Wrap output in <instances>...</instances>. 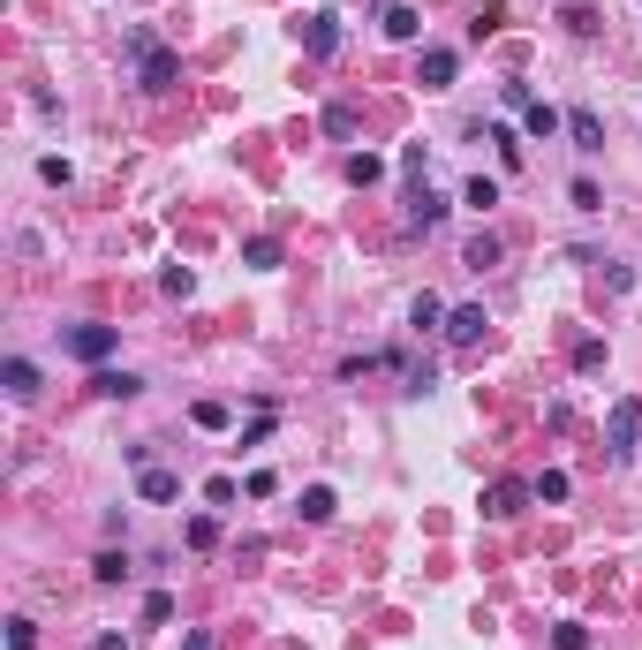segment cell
Segmentation results:
<instances>
[{
  "mask_svg": "<svg viewBox=\"0 0 642 650\" xmlns=\"http://www.w3.org/2000/svg\"><path fill=\"white\" fill-rule=\"evenodd\" d=\"M0 386H8V401H38V363L8 356V363H0Z\"/></svg>",
  "mask_w": 642,
  "mask_h": 650,
  "instance_id": "8",
  "label": "cell"
},
{
  "mask_svg": "<svg viewBox=\"0 0 642 650\" xmlns=\"http://www.w3.org/2000/svg\"><path fill=\"white\" fill-rule=\"evenodd\" d=\"M91 575H99V582H129V552H99V560H91Z\"/></svg>",
  "mask_w": 642,
  "mask_h": 650,
  "instance_id": "26",
  "label": "cell"
},
{
  "mask_svg": "<svg viewBox=\"0 0 642 650\" xmlns=\"http://www.w3.org/2000/svg\"><path fill=\"white\" fill-rule=\"evenodd\" d=\"M159 288H167V295H189V288H197V273H189V265H167V273H159Z\"/></svg>",
  "mask_w": 642,
  "mask_h": 650,
  "instance_id": "31",
  "label": "cell"
},
{
  "mask_svg": "<svg viewBox=\"0 0 642 650\" xmlns=\"http://www.w3.org/2000/svg\"><path fill=\"white\" fill-rule=\"evenodd\" d=\"M333 514H340L333 484H310V492H303V522H333Z\"/></svg>",
  "mask_w": 642,
  "mask_h": 650,
  "instance_id": "18",
  "label": "cell"
},
{
  "mask_svg": "<svg viewBox=\"0 0 642 650\" xmlns=\"http://www.w3.org/2000/svg\"><path fill=\"white\" fill-rule=\"evenodd\" d=\"M235 492H242L235 477H212V484H204V499H212V507H235Z\"/></svg>",
  "mask_w": 642,
  "mask_h": 650,
  "instance_id": "33",
  "label": "cell"
},
{
  "mask_svg": "<svg viewBox=\"0 0 642 650\" xmlns=\"http://www.w3.org/2000/svg\"><path fill=\"white\" fill-rule=\"evenodd\" d=\"M8 650H38V620H31V613L8 620Z\"/></svg>",
  "mask_w": 642,
  "mask_h": 650,
  "instance_id": "28",
  "label": "cell"
},
{
  "mask_svg": "<svg viewBox=\"0 0 642 650\" xmlns=\"http://www.w3.org/2000/svg\"><path fill=\"white\" fill-rule=\"evenodd\" d=\"M325 137H355V106H348V99L325 106Z\"/></svg>",
  "mask_w": 642,
  "mask_h": 650,
  "instance_id": "24",
  "label": "cell"
},
{
  "mask_svg": "<svg viewBox=\"0 0 642 650\" xmlns=\"http://www.w3.org/2000/svg\"><path fill=\"white\" fill-rule=\"evenodd\" d=\"M461 205L491 212V205H499V182H491V174H469V182H461Z\"/></svg>",
  "mask_w": 642,
  "mask_h": 650,
  "instance_id": "19",
  "label": "cell"
},
{
  "mask_svg": "<svg viewBox=\"0 0 642 650\" xmlns=\"http://www.w3.org/2000/svg\"><path fill=\"white\" fill-rule=\"evenodd\" d=\"M295 31H303V53H310V61H333V53H340V16H325V8H318V16H303Z\"/></svg>",
  "mask_w": 642,
  "mask_h": 650,
  "instance_id": "6",
  "label": "cell"
},
{
  "mask_svg": "<svg viewBox=\"0 0 642 650\" xmlns=\"http://www.w3.org/2000/svg\"><path fill=\"white\" fill-rule=\"evenodd\" d=\"M552 650H590V628H582V620H559V628H552Z\"/></svg>",
  "mask_w": 642,
  "mask_h": 650,
  "instance_id": "27",
  "label": "cell"
},
{
  "mask_svg": "<svg viewBox=\"0 0 642 650\" xmlns=\"http://www.w3.org/2000/svg\"><path fill=\"white\" fill-rule=\"evenodd\" d=\"M567 137H575V152H605V121L597 114H567Z\"/></svg>",
  "mask_w": 642,
  "mask_h": 650,
  "instance_id": "15",
  "label": "cell"
},
{
  "mask_svg": "<svg viewBox=\"0 0 642 650\" xmlns=\"http://www.w3.org/2000/svg\"><path fill=\"white\" fill-rule=\"evenodd\" d=\"M575 371H582V378L605 371V341H582V348H575Z\"/></svg>",
  "mask_w": 642,
  "mask_h": 650,
  "instance_id": "30",
  "label": "cell"
},
{
  "mask_svg": "<svg viewBox=\"0 0 642 650\" xmlns=\"http://www.w3.org/2000/svg\"><path fill=\"white\" fill-rule=\"evenodd\" d=\"M174 76H182V53H174V46L136 53V84H144V91H174Z\"/></svg>",
  "mask_w": 642,
  "mask_h": 650,
  "instance_id": "3",
  "label": "cell"
},
{
  "mask_svg": "<svg viewBox=\"0 0 642 650\" xmlns=\"http://www.w3.org/2000/svg\"><path fill=\"white\" fill-rule=\"evenodd\" d=\"M529 499H537V484H522V477H499V484L484 492V514H491V522H514V514H522Z\"/></svg>",
  "mask_w": 642,
  "mask_h": 650,
  "instance_id": "5",
  "label": "cell"
},
{
  "mask_svg": "<svg viewBox=\"0 0 642 650\" xmlns=\"http://www.w3.org/2000/svg\"><path fill=\"white\" fill-rule=\"evenodd\" d=\"M559 23H567L575 38H597V31H605V23H597V0H559Z\"/></svg>",
  "mask_w": 642,
  "mask_h": 650,
  "instance_id": "13",
  "label": "cell"
},
{
  "mask_svg": "<svg viewBox=\"0 0 642 650\" xmlns=\"http://www.w3.org/2000/svg\"><path fill=\"white\" fill-rule=\"evenodd\" d=\"M522 129H529L537 144H552L559 129H567V114H559V106H544V99H529V106H522Z\"/></svg>",
  "mask_w": 642,
  "mask_h": 650,
  "instance_id": "11",
  "label": "cell"
},
{
  "mask_svg": "<svg viewBox=\"0 0 642 650\" xmlns=\"http://www.w3.org/2000/svg\"><path fill=\"white\" fill-rule=\"evenodd\" d=\"M567 205L575 212H605V189H597L590 174H575V182H567Z\"/></svg>",
  "mask_w": 642,
  "mask_h": 650,
  "instance_id": "20",
  "label": "cell"
},
{
  "mask_svg": "<svg viewBox=\"0 0 642 650\" xmlns=\"http://www.w3.org/2000/svg\"><path fill=\"white\" fill-rule=\"evenodd\" d=\"M242 265H257V273H272V265H280V242H272V235H250V242H242Z\"/></svg>",
  "mask_w": 642,
  "mask_h": 650,
  "instance_id": "21",
  "label": "cell"
},
{
  "mask_svg": "<svg viewBox=\"0 0 642 650\" xmlns=\"http://www.w3.org/2000/svg\"><path fill=\"white\" fill-rule=\"evenodd\" d=\"M91 394H99V401H136V394H144V378H136V371H106V363H99V371H91Z\"/></svg>",
  "mask_w": 642,
  "mask_h": 650,
  "instance_id": "9",
  "label": "cell"
},
{
  "mask_svg": "<svg viewBox=\"0 0 642 650\" xmlns=\"http://www.w3.org/2000/svg\"><path fill=\"white\" fill-rule=\"evenodd\" d=\"M144 620H152V628H167V620H174V598H167V590H152V598H144Z\"/></svg>",
  "mask_w": 642,
  "mask_h": 650,
  "instance_id": "32",
  "label": "cell"
},
{
  "mask_svg": "<svg viewBox=\"0 0 642 650\" xmlns=\"http://www.w3.org/2000/svg\"><path fill=\"white\" fill-rule=\"evenodd\" d=\"M182 537H189V552H212V545H220V522H212V514H197Z\"/></svg>",
  "mask_w": 642,
  "mask_h": 650,
  "instance_id": "23",
  "label": "cell"
},
{
  "mask_svg": "<svg viewBox=\"0 0 642 650\" xmlns=\"http://www.w3.org/2000/svg\"><path fill=\"white\" fill-rule=\"evenodd\" d=\"M635 439H642V394H627V401H612V416H605V454H612V462H627Z\"/></svg>",
  "mask_w": 642,
  "mask_h": 650,
  "instance_id": "1",
  "label": "cell"
},
{
  "mask_svg": "<svg viewBox=\"0 0 642 650\" xmlns=\"http://www.w3.org/2000/svg\"><path fill=\"white\" fill-rule=\"evenodd\" d=\"M484 303H454V310H446V341H454V348H476V341H484Z\"/></svg>",
  "mask_w": 642,
  "mask_h": 650,
  "instance_id": "7",
  "label": "cell"
},
{
  "mask_svg": "<svg viewBox=\"0 0 642 650\" xmlns=\"http://www.w3.org/2000/svg\"><path fill=\"white\" fill-rule=\"evenodd\" d=\"M136 492H144V499H152V507H167V499H182V477H174V469H136Z\"/></svg>",
  "mask_w": 642,
  "mask_h": 650,
  "instance_id": "10",
  "label": "cell"
},
{
  "mask_svg": "<svg viewBox=\"0 0 642 650\" xmlns=\"http://www.w3.org/2000/svg\"><path fill=\"white\" fill-rule=\"evenodd\" d=\"M189 424H197V431H227V401H197V409H189Z\"/></svg>",
  "mask_w": 642,
  "mask_h": 650,
  "instance_id": "25",
  "label": "cell"
},
{
  "mask_svg": "<svg viewBox=\"0 0 642 650\" xmlns=\"http://www.w3.org/2000/svg\"><path fill=\"white\" fill-rule=\"evenodd\" d=\"M348 182H355V189L386 182V159H378V152H348Z\"/></svg>",
  "mask_w": 642,
  "mask_h": 650,
  "instance_id": "17",
  "label": "cell"
},
{
  "mask_svg": "<svg viewBox=\"0 0 642 650\" xmlns=\"http://www.w3.org/2000/svg\"><path fill=\"white\" fill-rule=\"evenodd\" d=\"M499 23H507V8H484V16L469 23V38H499Z\"/></svg>",
  "mask_w": 642,
  "mask_h": 650,
  "instance_id": "34",
  "label": "cell"
},
{
  "mask_svg": "<svg viewBox=\"0 0 642 650\" xmlns=\"http://www.w3.org/2000/svg\"><path fill=\"white\" fill-rule=\"evenodd\" d=\"M567 492H575V484L559 477V469H544V477H537V499H544V507H559V499H567Z\"/></svg>",
  "mask_w": 642,
  "mask_h": 650,
  "instance_id": "29",
  "label": "cell"
},
{
  "mask_svg": "<svg viewBox=\"0 0 642 650\" xmlns=\"http://www.w3.org/2000/svg\"><path fill=\"white\" fill-rule=\"evenodd\" d=\"M439 220H446V197H439V189H423V182H416V197H408V227H423V235H431Z\"/></svg>",
  "mask_w": 642,
  "mask_h": 650,
  "instance_id": "12",
  "label": "cell"
},
{
  "mask_svg": "<svg viewBox=\"0 0 642 650\" xmlns=\"http://www.w3.org/2000/svg\"><path fill=\"white\" fill-rule=\"evenodd\" d=\"M61 348H68L76 363H91V371H99V363L121 348V325H68V333H61Z\"/></svg>",
  "mask_w": 642,
  "mask_h": 650,
  "instance_id": "2",
  "label": "cell"
},
{
  "mask_svg": "<svg viewBox=\"0 0 642 650\" xmlns=\"http://www.w3.org/2000/svg\"><path fill=\"white\" fill-rule=\"evenodd\" d=\"M454 76H461V53L454 46H423V61H416V84L423 91H454Z\"/></svg>",
  "mask_w": 642,
  "mask_h": 650,
  "instance_id": "4",
  "label": "cell"
},
{
  "mask_svg": "<svg viewBox=\"0 0 642 650\" xmlns=\"http://www.w3.org/2000/svg\"><path fill=\"white\" fill-rule=\"evenodd\" d=\"M408 325H416V333H446V303L439 295H416V303H408Z\"/></svg>",
  "mask_w": 642,
  "mask_h": 650,
  "instance_id": "16",
  "label": "cell"
},
{
  "mask_svg": "<svg viewBox=\"0 0 642 650\" xmlns=\"http://www.w3.org/2000/svg\"><path fill=\"white\" fill-rule=\"evenodd\" d=\"M386 38H401V46L423 38V16H416V8H386Z\"/></svg>",
  "mask_w": 642,
  "mask_h": 650,
  "instance_id": "22",
  "label": "cell"
},
{
  "mask_svg": "<svg viewBox=\"0 0 642 650\" xmlns=\"http://www.w3.org/2000/svg\"><path fill=\"white\" fill-rule=\"evenodd\" d=\"M499 257H507V250H499V235L484 227V235H469V250H461V265H469V273H491Z\"/></svg>",
  "mask_w": 642,
  "mask_h": 650,
  "instance_id": "14",
  "label": "cell"
}]
</instances>
